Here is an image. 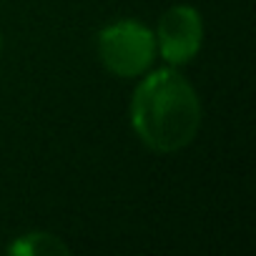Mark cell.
Segmentation results:
<instances>
[{"mask_svg":"<svg viewBox=\"0 0 256 256\" xmlns=\"http://www.w3.org/2000/svg\"><path fill=\"white\" fill-rule=\"evenodd\" d=\"M131 126L151 151L176 154L186 148L201 126V103L194 86L174 68L148 73L134 90Z\"/></svg>","mask_w":256,"mask_h":256,"instance_id":"6da1fadb","label":"cell"},{"mask_svg":"<svg viewBox=\"0 0 256 256\" xmlns=\"http://www.w3.org/2000/svg\"><path fill=\"white\" fill-rule=\"evenodd\" d=\"M156 56L154 33L138 20H116L98 33V58L118 78L146 73Z\"/></svg>","mask_w":256,"mask_h":256,"instance_id":"7a4b0ae2","label":"cell"},{"mask_svg":"<svg viewBox=\"0 0 256 256\" xmlns=\"http://www.w3.org/2000/svg\"><path fill=\"white\" fill-rule=\"evenodd\" d=\"M158 53L168 66H184L201 50L204 43V23L196 8L174 6L168 8L156 28Z\"/></svg>","mask_w":256,"mask_h":256,"instance_id":"3957f363","label":"cell"},{"mask_svg":"<svg viewBox=\"0 0 256 256\" xmlns=\"http://www.w3.org/2000/svg\"><path fill=\"white\" fill-rule=\"evenodd\" d=\"M10 254H18V256H56V254H68V246L53 236V234H26L20 236L18 241H13L8 246Z\"/></svg>","mask_w":256,"mask_h":256,"instance_id":"277c9868","label":"cell"}]
</instances>
